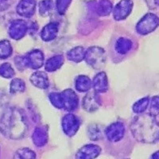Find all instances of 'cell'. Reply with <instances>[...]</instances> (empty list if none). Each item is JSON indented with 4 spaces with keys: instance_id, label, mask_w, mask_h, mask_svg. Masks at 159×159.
I'll return each instance as SVG.
<instances>
[{
    "instance_id": "cell-1",
    "label": "cell",
    "mask_w": 159,
    "mask_h": 159,
    "mask_svg": "<svg viewBox=\"0 0 159 159\" xmlns=\"http://www.w3.org/2000/svg\"><path fill=\"white\" fill-rule=\"evenodd\" d=\"M0 131L7 139H22L28 131L27 119L23 111L16 107H7L0 119Z\"/></svg>"
},
{
    "instance_id": "cell-2",
    "label": "cell",
    "mask_w": 159,
    "mask_h": 159,
    "mask_svg": "<svg viewBox=\"0 0 159 159\" xmlns=\"http://www.w3.org/2000/svg\"><path fill=\"white\" fill-rule=\"evenodd\" d=\"M130 128L134 139L141 143H154L159 139L158 121L150 114L141 113L134 117Z\"/></svg>"
},
{
    "instance_id": "cell-3",
    "label": "cell",
    "mask_w": 159,
    "mask_h": 159,
    "mask_svg": "<svg viewBox=\"0 0 159 159\" xmlns=\"http://www.w3.org/2000/svg\"><path fill=\"white\" fill-rule=\"evenodd\" d=\"M91 67L95 69H101L106 61V53L104 49L98 46H92L85 51L84 58Z\"/></svg>"
},
{
    "instance_id": "cell-4",
    "label": "cell",
    "mask_w": 159,
    "mask_h": 159,
    "mask_svg": "<svg viewBox=\"0 0 159 159\" xmlns=\"http://www.w3.org/2000/svg\"><path fill=\"white\" fill-rule=\"evenodd\" d=\"M158 25V17L154 14L149 13L140 19L136 25V30L139 34L146 35L153 32Z\"/></svg>"
},
{
    "instance_id": "cell-5",
    "label": "cell",
    "mask_w": 159,
    "mask_h": 159,
    "mask_svg": "<svg viewBox=\"0 0 159 159\" xmlns=\"http://www.w3.org/2000/svg\"><path fill=\"white\" fill-rule=\"evenodd\" d=\"M134 7L132 0H121L119 1L113 10V17L116 21L124 20L129 16Z\"/></svg>"
},
{
    "instance_id": "cell-6",
    "label": "cell",
    "mask_w": 159,
    "mask_h": 159,
    "mask_svg": "<svg viewBox=\"0 0 159 159\" xmlns=\"http://www.w3.org/2000/svg\"><path fill=\"white\" fill-rule=\"evenodd\" d=\"M104 134L107 140L111 143H117L123 139L125 134V126L122 122H116L106 128Z\"/></svg>"
},
{
    "instance_id": "cell-7",
    "label": "cell",
    "mask_w": 159,
    "mask_h": 159,
    "mask_svg": "<svg viewBox=\"0 0 159 159\" xmlns=\"http://www.w3.org/2000/svg\"><path fill=\"white\" fill-rule=\"evenodd\" d=\"M80 119L73 114H68L62 119V129L66 135L72 137L76 134L80 127Z\"/></svg>"
},
{
    "instance_id": "cell-8",
    "label": "cell",
    "mask_w": 159,
    "mask_h": 159,
    "mask_svg": "<svg viewBox=\"0 0 159 159\" xmlns=\"http://www.w3.org/2000/svg\"><path fill=\"white\" fill-rule=\"evenodd\" d=\"M60 94L61 98L62 106L65 110L68 111H72L77 108L79 99L74 91L72 89H65Z\"/></svg>"
},
{
    "instance_id": "cell-9",
    "label": "cell",
    "mask_w": 159,
    "mask_h": 159,
    "mask_svg": "<svg viewBox=\"0 0 159 159\" xmlns=\"http://www.w3.org/2000/svg\"><path fill=\"white\" fill-rule=\"evenodd\" d=\"M29 27L25 21L22 19H17L13 21L9 26L8 34L11 38L19 40L25 36Z\"/></svg>"
},
{
    "instance_id": "cell-10",
    "label": "cell",
    "mask_w": 159,
    "mask_h": 159,
    "mask_svg": "<svg viewBox=\"0 0 159 159\" xmlns=\"http://www.w3.org/2000/svg\"><path fill=\"white\" fill-rule=\"evenodd\" d=\"M101 105V100L97 92H89L83 99L82 106L88 112H93L97 110Z\"/></svg>"
},
{
    "instance_id": "cell-11",
    "label": "cell",
    "mask_w": 159,
    "mask_h": 159,
    "mask_svg": "<svg viewBox=\"0 0 159 159\" xmlns=\"http://www.w3.org/2000/svg\"><path fill=\"white\" fill-rule=\"evenodd\" d=\"M25 57L26 60L28 68H30L32 69H38L43 66L45 57H44L43 52L39 49H34L28 52Z\"/></svg>"
},
{
    "instance_id": "cell-12",
    "label": "cell",
    "mask_w": 159,
    "mask_h": 159,
    "mask_svg": "<svg viewBox=\"0 0 159 159\" xmlns=\"http://www.w3.org/2000/svg\"><path fill=\"white\" fill-rule=\"evenodd\" d=\"M36 10L35 0H21L17 5L16 11L20 16L30 18L34 15Z\"/></svg>"
},
{
    "instance_id": "cell-13",
    "label": "cell",
    "mask_w": 159,
    "mask_h": 159,
    "mask_svg": "<svg viewBox=\"0 0 159 159\" xmlns=\"http://www.w3.org/2000/svg\"><path fill=\"white\" fill-rule=\"evenodd\" d=\"M101 152V148L97 145L89 144L81 147L76 154V158L89 159L98 157Z\"/></svg>"
},
{
    "instance_id": "cell-14",
    "label": "cell",
    "mask_w": 159,
    "mask_h": 159,
    "mask_svg": "<svg viewBox=\"0 0 159 159\" xmlns=\"http://www.w3.org/2000/svg\"><path fill=\"white\" fill-rule=\"evenodd\" d=\"M92 86L97 93H103L108 89V80L104 72H99L92 82Z\"/></svg>"
},
{
    "instance_id": "cell-15",
    "label": "cell",
    "mask_w": 159,
    "mask_h": 159,
    "mask_svg": "<svg viewBox=\"0 0 159 159\" xmlns=\"http://www.w3.org/2000/svg\"><path fill=\"white\" fill-rule=\"evenodd\" d=\"M33 142L38 147H44L48 142V130L45 126H38L32 134Z\"/></svg>"
},
{
    "instance_id": "cell-16",
    "label": "cell",
    "mask_w": 159,
    "mask_h": 159,
    "mask_svg": "<svg viewBox=\"0 0 159 159\" xmlns=\"http://www.w3.org/2000/svg\"><path fill=\"white\" fill-rule=\"evenodd\" d=\"M30 82L35 87L41 89H46L49 86V78L45 72L37 71L30 76Z\"/></svg>"
},
{
    "instance_id": "cell-17",
    "label": "cell",
    "mask_w": 159,
    "mask_h": 159,
    "mask_svg": "<svg viewBox=\"0 0 159 159\" xmlns=\"http://www.w3.org/2000/svg\"><path fill=\"white\" fill-rule=\"evenodd\" d=\"M58 34V24L57 22H50L42 29L41 38L45 42H50L55 39Z\"/></svg>"
},
{
    "instance_id": "cell-18",
    "label": "cell",
    "mask_w": 159,
    "mask_h": 159,
    "mask_svg": "<svg viewBox=\"0 0 159 159\" xmlns=\"http://www.w3.org/2000/svg\"><path fill=\"white\" fill-rule=\"evenodd\" d=\"M65 59L62 55H56L48 60L45 65V69L47 72H54L61 67Z\"/></svg>"
},
{
    "instance_id": "cell-19",
    "label": "cell",
    "mask_w": 159,
    "mask_h": 159,
    "mask_svg": "<svg viewBox=\"0 0 159 159\" xmlns=\"http://www.w3.org/2000/svg\"><path fill=\"white\" fill-rule=\"evenodd\" d=\"M132 42L126 38H119L116 42V50L119 54H126L132 48Z\"/></svg>"
},
{
    "instance_id": "cell-20",
    "label": "cell",
    "mask_w": 159,
    "mask_h": 159,
    "mask_svg": "<svg viewBox=\"0 0 159 159\" xmlns=\"http://www.w3.org/2000/svg\"><path fill=\"white\" fill-rule=\"evenodd\" d=\"M76 89L80 92H88L92 88V81L90 78L84 75H80L76 80Z\"/></svg>"
},
{
    "instance_id": "cell-21",
    "label": "cell",
    "mask_w": 159,
    "mask_h": 159,
    "mask_svg": "<svg viewBox=\"0 0 159 159\" xmlns=\"http://www.w3.org/2000/svg\"><path fill=\"white\" fill-rule=\"evenodd\" d=\"M85 49L82 46H77L67 52V57L69 61L75 62V63H79L82 61L84 58Z\"/></svg>"
},
{
    "instance_id": "cell-22",
    "label": "cell",
    "mask_w": 159,
    "mask_h": 159,
    "mask_svg": "<svg viewBox=\"0 0 159 159\" xmlns=\"http://www.w3.org/2000/svg\"><path fill=\"white\" fill-rule=\"evenodd\" d=\"M113 7L110 0H99L96 6V12L99 16H107L112 11Z\"/></svg>"
},
{
    "instance_id": "cell-23",
    "label": "cell",
    "mask_w": 159,
    "mask_h": 159,
    "mask_svg": "<svg viewBox=\"0 0 159 159\" xmlns=\"http://www.w3.org/2000/svg\"><path fill=\"white\" fill-rule=\"evenodd\" d=\"M88 136L92 141H98L103 137V128L99 124H91L88 127Z\"/></svg>"
},
{
    "instance_id": "cell-24",
    "label": "cell",
    "mask_w": 159,
    "mask_h": 159,
    "mask_svg": "<svg viewBox=\"0 0 159 159\" xmlns=\"http://www.w3.org/2000/svg\"><path fill=\"white\" fill-rule=\"evenodd\" d=\"M13 48L7 40H2L0 42V59H7L11 56Z\"/></svg>"
},
{
    "instance_id": "cell-25",
    "label": "cell",
    "mask_w": 159,
    "mask_h": 159,
    "mask_svg": "<svg viewBox=\"0 0 159 159\" xmlns=\"http://www.w3.org/2000/svg\"><path fill=\"white\" fill-rule=\"evenodd\" d=\"M25 90V84L22 79L19 78H15L11 81L10 85V92L11 94H16V93H21Z\"/></svg>"
},
{
    "instance_id": "cell-26",
    "label": "cell",
    "mask_w": 159,
    "mask_h": 159,
    "mask_svg": "<svg viewBox=\"0 0 159 159\" xmlns=\"http://www.w3.org/2000/svg\"><path fill=\"white\" fill-rule=\"evenodd\" d=\"M150 104V99L149 97H144L139 99L133 105V111L136 114H141L147 110L148 105Z\"/></svg>"
},
{
    "instance_id": "cell-27",
    "label": "cell",
    "mask_w": 159,
    "mask_h": 159,
    "mask_svg": "<svg viewBox=\"0 0 159 159\" xmlns=\"http://www.w3.org/2000/svg\"><path fill=\"white\" fill-rule=\"evenodd\" d=\"M53 7L52 0H42L39 3V13L42 16H48Z\"/></svg>"
},
{
    "instance_id": "cell-28",
    "label": "cell",
    "mask_w": 159,
    "mask_h": 159,
    "mask_svg": "<svg viewBox=\"0 0 159 159\" xmlns=\"http://www.w3.org/2000/svg\"><path fill=\"white\" fill-rule=\"evenodd\" d=\"M15 75V72L10 63H4L0 66V76L3 78H12Z\"/></svg>"
},
{
    "instance_id": "cell-29",
    "label": "cell",
    "mask_w": 159,
    "mask_h": 159,
    "mask_svg": "<svg viewBox=\"0 0 159 159\" xmlns=\"http://www.w3.org/2000/svg\"><path fill=\"white\" fill-rule=\"evenodd\" d=\"M36 154L32 150L29 148H22L16 151L15 155V158H35Z\"/></svg>"
},
{
    "instance_id": "cell-30",
    "label": "cell",
    "mask_w": 159,
    "mask_h": 159,
    "mask_svg": "<svg viewBox=\"0 0 159 159\" xmlns=\"http://www.w3.org/2000/svg\"><path fill=\"white\" fill-rule=\"evenodd\" d=\"M71 2H72V0H57L56 8L58 14L61 15H64L69 8Z\"/></svg>"
},
{
    "instance_id": "cell-31",
    "label": "cell",
    "mask_w": 159,
    "mask_h": 159,
    "mask_svg": "<svg viewBox=\"0 0 159 159\" xmlns=\"http://www.w3.org/2000/svg\"><path fill=\"white\" fill-rule=\"evenodd\" d=\"M49 99L50 100L51 103L57 109H62L63 106H62L61 98V94L57 93V92H52L49 96Z\"/></svg>"
},
{
    "instance_id": "cell-32",
    "label": "cell",
    "mask_w": 159,
    "mask_h": 159,
    "mask_svg": "<svg viewBox=\"0 0 159 159\" xmlns=\"http://www.w3.org/2000/svg\"><path fill=\"white\" fill-rule=\"evenodd\" d=\"M159 107H158V96H155L153 97L151 102H150V114L157 119L158 117Z\"/></svg>"
},
{
    "instance_id": "cell-33",
    "label": "cell",
    "mask_w": 159,
    "mask_h": 159,
    "mask_svg": "<svg viewBox=\"0 0 159 159\" xmlns=\"http://www.w3.org/2000/svg\"><path fill=\"white\" fill-rule=\"evenodd\" d=\"M15 64L17 69L20 71H23L28 68L25 57H16L15 58Z\"/></svg>"
},
{
    "instance_id": "cell-34",
    "label": "cell",
    "mask_w": 159,
    "mask_h": 159,
    "mask_svg": "<svg viewBox=\"0 0 159 159\" xmlns=\"http://www.w3.org/2000/svg\"><path fill=\"white\" fill-rule=\"evenodd\" d=\"M12 0H0V11H5L11 5Z\"/></svg>"
},
{
    "instance_id": "cell-35",
    "label": "cell",
    "mask_w": 159,
    "mask_h": 159,
    "mask_svg": "<svg viewBox=\"0 0 159 159\" xmlns=\"http://www.w3.org/2000/svg\"><path fill=\"white\" fill-rule=\"evenodd\" d=\"M150 9H155L158 7V0H145Z\"/></svg>"
},
{
    "instance_id": "cell-36",
    "label": "cell",
    "mask_w": 159,
    "mask_h": 159,
    "mask_svg": "<svg viewBox=\"0 0 159 159\" xmlns=\"http://www.w3.org/2000/svg\"><path fill=\"white\" fill-rule=\"evenodd\" d=\"M152 158H156V159H158L159 158V156H158V152H156L155 154L154 155L152 156Z\"/></svg>"
}]
</instances>
